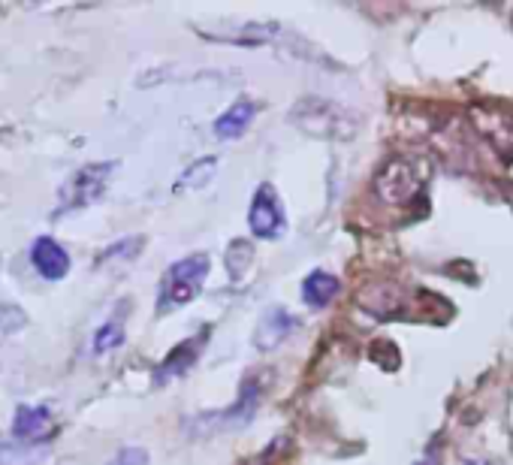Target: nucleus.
<instances>
[{
    "label": "nucleus",
    "instance_id": "f257e3e1",
    "mask_svg": "<svg viewBox=\"0 0 513 465\" xmlns=\"http://www.w3.org/2000/svg\"><path fill=\"white\" fill-rule=\"evenodd\" d=\"M290 121L308 136L335 139V142L354 139L360 130V121L351 109H345L335 100H326V97H302L290 109Z\"/></svg>",
    "mask_w": 513,
    "mask_h": 465
},
{
    "label": "nucleus",
    "instance_id": "f03ea898",
    "mask_svg": "<svg viewBox=\"0 0 513 465\" xmlns=\"http://www.w3.org/2000/svg\"><path fill=\"white\" fill-rule=\"evenodd\" d=\"M429 182V161L417 154H399L387 161L375 176V194L390 206H408Z\"/></svg>",
    "mask_w": 513,
    "mask_h": 465
},
{
    "label": "nucleus",
    "instance_id": "7ed1b4c3",
    "mask_svg": "<svg viewBox=\"0 0 513 465\" xmlns=\"http://www.w3.org/2000/svg\"><path fill=\"white\" fill-rule=\"evenodd\" d=\"M209 257L206 254H191L179 263H173L166 269L163 281H160V293H157V312L166 315L173 308L188 305L191 299H197V293L203 290L206 278H209Z\"/></svg>",
    "mask_w": 513,
    "mask_h": 465
},
{
    "label": "nucleus",
    "instance_id": "20e7f679",
    "mask_svg": "<svg viewBox=\"0 0 513 465\" xmlns=\"http://www.w3.org/2000/svg\"><path fill=\"white\" fill-rule=\"evenodd\" d=\"M112 170H115V164H88V167L76 170L70 176V182L61 188V206L55 209V215L97 203L106 194V182H109Z\"/></svg>",
    "mask_w": 513,
    "mask_h": 465
},
{
    "label": "nucleus",
    "instance_id": "39448f33",
    "mask_svg": "<svg viewBox=\"0 0 513 465\" xmlns=\"http://www.w3.org/2000/svg\"><path fill=\"white\" fill-rule=\"evenodd\" d=\"M248 227L257 239H275L284 233V209L272 185H260L248 212Z\"/></svg>",
    "mask_w": 513,
    "mask_h": 465
},
{
    "label": "nucleus",
    "instance_id": "423d86ee",
    "mask_svg": "<svg viewBox=\"0 0 513 465\" xmlns=\"http://www.w3.org/2000/svg\"><path fill=\"white\" fill-rule=\"evenodd\" d=\"M257 396H260L257 381H254V378H248V381L242 384V393H239V402H236V405H230V408H227V411H221V414H203L200 420L194 417V426H197L200 432H218V429L224 432V429L245 426V423L254 417Z\"/></svg>",
    "mask_w": 513,
    "mask_h": 465
},
{
    "label": "nucleus",
    "instance_id": "0eeeda50",
    "mask_svg": "<svg viewBox=\"0 0 513 465\" xmlns=\"http://www.w3.org/2000/svg\"><path fill=\"white\" fill-rule=\"evenodd\" d=\"M474 127L498 148L507 158H513V112H507L504 106L495 103H483L477 109H471Z\"/></svg>",
    "mask_w": 513,
    "mask_h": 465
},
{
    "label": "nucleus",
    "instance_id": "6e6552de",
    "mask_svg": "<svg viewBox=\"0 0 513 465\" xmlns=\"http://www.w3.org/2000/svg\"><path fill=\"white\" fill-rule=\"evenodd\" d=\"M206 336H209V330L169 351V354L163 357V363L157 366V372H154V384H163V381H169V378L185 375V372L200 360V354H203V348H206Z\"/></svg>",
    "mask_w": 513,
    "mask_h": 465
},
{
    "label": "nucleus",
    "instance_id": "1a4fd4ad",
    "mask_svg": "<svg viewBox=\"0 0 513 465\" xmlns=\"http://www.w3.org/2000/svg\"><path fill=\"white\" fill-rule=\"evenodd\" d=\"M31 263L37 266V272L49 281H61L70 272V254L49 236L37 239L31 248Z\"/></svg>",
    "mask_w": 513,
    "mask_h": 465
},
{
    "label": "nucleus",
    "instance_id": "9d476101",
    "mask_svg": "<svg viewBox=\"0 0 513 465\" xmlns=\"http://www.w3.org/2000/svg\"><path fill=\"white\" fill-rule=\"evenodd\" d=\"M52 429V411L46 405H22L13 420V435L25 444L49 438Z\"/></svg>",
    "mask_w": 513,
    "mask_h": 465
},
{
    "label": "nucleus",
    "instance_id": "9b49d317",
    "mask_svg": "<svg viewBox=\"0 0 513 465\" xmlns=\"http://www.w3.org/2000/svg\"><path fill=\"white\" fill-rule=\"evenodd\" d=\"M293 330H296V318H293V315H287L284 308H269V312H266V315L260 318V324H257V333H254L257 348H260V351H272V348H278Z\"/></svg>",
    "mask_w": 513,
    "mask_h": 465
},
{
    "label": "nucleus",
    "instance_id": "f8f14e48",
    "mask_svg": "<svg viewBox=\"0 0 513 465\" xmlns=\"http://www.w3.org/2000/svg\"><path fill=\"white\" fill-rule=\"evenodd\" d=\"M341 290V281L323 269H314L305 281H302V299L311 305V308H326Z\"/></svg>",
    "mask_w": 513,
    "mask_h": 465
},
{
    "label": "nucleus",
    "instance_id": "ddd939ff",
    "mask_svg": "<svg viewBox=\"0 0 513 465\" xmlns=\"http://www.w3.org/2000/svg\"><path fill=\"white\" fill-rule=\"evenodd\" d=\"M254 112H257V106H254L251 100L233 103V106L215 121V136H218V139H236V136H242V133L248 130V124L254 121Z\"/></svg>",
    "mask_w": 513,
    "mask_h": 465
},
{
    "label": "nucleus",
    "instance_id": "4468645a",
    "mask_svg": "<svg viewBox=\"0 0 513 465\" xmlns=\"http://www.w3.org/2000/svg\"><path fill=\"white\" fill-rule=\"evenodd\" d=\"M366 293H372V296H381V302H372V305H366L375 318H390L393 312H399V305H402V290H399V287L381 284V287H369Z\"/></svg>",
    "mask_w": 513,
    "mask_h": 465
},
{
    "label": "nucleus",
    "instance_id": "2eb2a0df",
    "mask_svg": "<svg viewBox=\"0 0 513 465\" xmlns=\"http://www.w3.org/2000/svg\"><path fill=\"white\" fill-rule=\"evenodd\" d=\"M215 167H218V158H203V161L191 164V167L185 170V176L179 179L176 191H182V188H203V185L215 176Z\"/></svg>",
    "mask_w": 513,
    "mask_h": 465
},
{
    "label": "nucleus",
    "instance_id": "dca6fc26",
    "mask_svg": "<svg viewBox=\"0 0 513 465\" xmlns=\"http://www.w3.org/2000/svg\"><path fill=\"white\" fill-rule=\"evenodd\" d=\"M124 345V330L121 321H106L97 333H94V354H106Z\"/></svg>",
    "mask_w": 513,
    "mask_h": 465
},
{
    "label": "nucleus",
    "instance_id": "f3484780",
    "mask_svg": "<svg viewBox=\"0 0 513 465\" xmlns=\"http://www.w3.org/2000/svg\"><path fill=\"white\" fill-rule=\"evenodd\" d=\"M251 257H254L251 242L236 239V242L227 248V266H230V275H233V278H242V275H245V269H248V263H251Z\"/></svg>",
    "mask_w": 513,
    "mask_h": 465
},
{
    "label": "nucleus",
    "instance_id": "a211bd4d",
    "mask_svg": "<svg viewBox=\"0 0 513 465\" xmlns=\"http://www.w3.org/2000/svg\"><path fill=\"white\" fill-rule=\"evenodd\" d=\"M109 465H148V453L142 447H124L115 453V459Z\"/></svg>",
    "mask_w": 513,
    "mask_h": 465
}]
</instances>
